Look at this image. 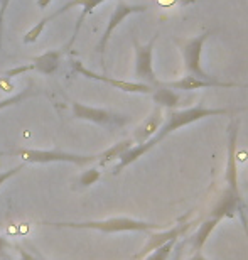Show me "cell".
Instances as JSON below:
<instances>
[{"label":"cell","instance_id":"cell-1","mask_svg":"<svg viewBox=\"0 0 248 260\" xmlns=\"http://www.w3.org/2000/svg\"><path fill=\"white\" fill-rule=\"evenodd\" d=\"M241 110H245V108H208L204 105L189 107V108H184V110H169V115L165 117L162 127L157 130V134L144 144H133L132 147L118 159V164L115 166V169H113V174H120L122 171L128 168L130 164L137 162V160L144 157L149 150H152L157 144H161L167 135L175 132V130L184 128L186 125H191V123L203 120V118L218 117V115H233V113H238Z\"/></svg>","mask_w":248,"mask_h":260},{"label":"cell","instance_id":"cell-2","mask_svg":"<svg viewBox=\"0 0 248 260\" xmlns=\"http://www.w3.org/2000/svg\"><path fill=\"white\" fill-rule=\"evenodd\" d=\"M238 128L240 122L231 118L228 123V147H226V166H225V189L216 200L209 211V216L225 220V218H235L236 213L241 210V193H240V179H238Z\"/></svg>","mask_w":248,"mask_h":260},{"label":"cell","instance_id":"cell-3","mask_svg":"<svg viewBox=\"0 0 248 260\" xmlns=\"http://www.w3.org/2000/svg\"><path fill=\"white\" fill-rule=\"evenodd\" d=\"M43 225L56 228H75V230H96L101 233H122V232H152L161 230L162 225L144 220H135L128 216H113L107 220L91 221H43Z\"/></svg>","mask_w":248,"mask_h":260},{"label":"cell","instance_id":"cell-4","mask_svg":"<svg viewBox=\"0 0 248 260\" xmlns=\"http://www.w3.org/2000/svg\"><path fill=\"white\" fill-rule=\"evenodd\" d=\"M14 154L22 157L29 164H51V162H66L73 166H88L98 162V154H75L64 150H43V149H15Z\"/></svg>","mask_w":248,"mask_h":260},{"label":"cell","instance_id":"cell-5","mask_svg":"<svg viewBox=\"0 0 248 260\" xmlns=\"http://www.w3.org/2000/svg\"><path fill=\"white\" fill-rule=\"evenodd\" d=\"M71 112H73V117L78 118V120H86L91 123H96L107 130H117L125 127L128 122H130V117L123 115V113H117L112 110H107V108H98V107H90L85 105V103L80 102H73L71 103Z\"/></svg>","mask_w":248,"mask_h":260},{"label":"cell","instance_id":"cell-6","mask_svg":"<svg viewBox=\"0 0 248 260\" xmlns=\"http://www.w3.org/2000/svg\"><path fill=\"white\" fill-rule=\"evenodd\" d=\"M211 36V30H204L194 38H189L181 43L179 41V48H181V54H183V61H184V68L188 71V75L196 76L199 80H216L215 76L208 75L203 66H201V53H203L204 43L208 41V38Z\"/></svg>","mask_w":248,"mask_h":260},{"label":"cell","instance_id":"cell-7","mask_svg":"<svg viewBox=\"0 0 248 260\" xmlns=\"http://www.w3.org/2000/svg\"><path fill=\"white\" fill-rule=\"evenodd\" d=\"M159 38V34H154L152 39L146 44H140L137 39H133V49H135V78L138 83L157 88L161 81L157 80L154 71V44Z\"/></svg>","mask_w":248,"mask_h":260},{"label":"cell","instance_id":"cell-8","mask_svg":"<svg viewBox=\"0 0 248 260\" xmlns=\"http://www.w3.org/2000/svg\"><path fill=\"white\" fill-rule=\"evenodd\" d=\"M71 70H73V73H76V75H80L83 78L107 83V85H110L113 88H117V90L125 91V93H137V95H151V93L154 91V88L146 85V83L125 81V80H117V78H110V76H107V75H96L95 71L88 70V68L83 64L81 61H76V59L71 61Z\"/></svg>","mask_w":248,"mask_h":260},{"label":"cell","instance_id":"cell-9","mask_svg":"<svg viewBox=\"0 0 248 260\" xmlns=\"http://www.w3.org/2000/svg\"><path fill=\"white\" fill-rule=\"evenodd\" d=\"M142 12H147V5H133V4H127L123 2V0H118L115 9H113V12L110 15V19H108V24H107V29L105 32H103V36L100 38V41H98L96 44V53L100 54L101 58V66L105 68V63H103V58H105V49H107V44L108 41H110L113 30H115L118 25H120L123 20H125L128 15L132 14H142Z\"/></svg>","mask_w":248,"mask_h":260},{"label":"cell","instance_id":"cell-10","mask_svg":"<svg viewBox=\"0 0 248 260\" xmlns=\"http://www.w3.org/2000/svg\"><path fill=\"white\" fill-rule=\"evenodd\" d=\"M61 56H63V51L59 49H49L46 53L36 56V58L30 59V63L22 64L19 68H14V70H9L5 73L7 78H14V76H20L27 71H38L44 76H53L59 68V61Z\"/></svg>","mask_w":248,"mask_h":260},{"label":"cell","instance_id":"cell-11","mask_svg":"<svg viewBox=\"0 0 248 260\" xmlns=\"http://www.w3.org/2000/svg\"><path fill=\"white\" fill-rule=\"evenodd\" d=\"M189 228H191V223H188V221H184V220H183L181 223H178V225L170 226L169 230H164V232L152 230L151 233H149L146 245L142 247V250H140V252L133 255V258H135V260H140V258H144V257H147L151 252L156 250V248L165 245L167 242H170V240H179L181 235H184V233L188 232Z\"/></svg>","mask_w":248,"mask_h":260},{"label":"cell","instance_id":"cell-12","mask_svg":"<svg viewBox=\"0 0 248 260\" xmlns=\"http://www.w3.org/2000/svg\"><path fill=\"white\" fill-rule=\"evenodd\" d=\"M165 86L172 88V90H181V91H196V90H204V88H248V85L243 83H235V81H220V80H199L196 76L186 75L181 76L179 80L164 83Z\"/></svg>","mask_w":248,"mask_h":260},{"label":"cell","instance_id":"cell-13","mask_svg":"<svg viewBox=\"0 0 248 260\" xmlns=\"http://www.w3.org/2000/svg\"><path fill=\"white\" fill-rule=\"evenodd\" d=\"M103 2H107V0H71V2L68 4H64L63 7L58 9L56 12L51 14V19H56V17H59L61 14H64V12H68L69 9H75V7H81V14H80V17L78 20H76V25H75V32H73V38H71V41L68 43V46H66V49H71V46L75 44V41L76 38H78V34H80V29H81V25L83 22H85V19L88 17V15H91L93 12H95V9L98 7V5H101Z\"/></svg>","mask_w":248,"mask_h":260},{"label":"cell","instance_id":"cell-14","mask_svg":"<svg viewBox=\"0 0 248 260\" xmlns=\"http://www.w3.org/2000/svg\"><path fill=\"white\" fill-rule=\"evenodd\" d=\"M164 123V117H162V108L157 107L152 110V113L149 115L146 120H144L140 125L137 127V130L133 132V142L135 144H144L147 142L149 139H152L154 135L157 134V130L162 127Z\"/></svg>","mask_w":248,"mask_h":260},{"label":"cell","instance_id":"cell-15","mask_svg":"<svg viewBox=\"0 0 248 260\" xmlns=\"http://www.w3.org/2000/svg\"><path fill=\"white\" fill-rule=\"evenodd\" d=\"M152 100L157 107L167 108V110H175L181 102V95L172 88L165 86L164 83H161L157 88H154V91L151 93Z\"/></svg>","mask_w":248,"mask_h":260},{"label":"cell","instance_id":"cell-16","mask_svg":"<svg viewBox=\"0 0 248 260\" xmlns=\"http://www.w3.org/2000/svg\"><path fill=\"white\" fill-rule=\"evenodd\" d=\"M220 221H221V220H218V218L208 216L203 223H201L199 228L196 230L194 235L189 238L191 247H193V252H201V250H203V247H204L206 240H208L211 233L215 232V228L220 225Z\"/></svg>","mask_w":248,"mask_h":260},{"label":"cell","instance_id":"cell-17","mask_svg":"<svg viewBox=\"0 0 248 260\" xmlns=\"http://www.w3.org/2000/svg\"><path fill=\"white\" fill-rule=\"evenodd\" d=\"M133 144H135V142H133L132 139H125V140H120V142L113 144L112 147H108L107 150H103V152L98 154V164L107 166V164H110L112 160L120 159Z\"/></svg>","mask_w":248,"mask_h":260},{"label":"cell","instance_id":"cell-18","mask_svg":"<svg viewBox=\"0 0 248 260\" xmlns=\"http://www.w3.org/2000/svg\"><path fill=\"white\" fill-rule=\"evenodd\" d=\"M32 95H36V90L32 88V85L25 86L24 90H20L19 93H15V95L0 100V110H5V108H9V107L19 105V103H22L25 98H29V96H32Z\"/></svg>","mask_w":248,"mask_h":260},{"label":"cell","instance_id":"cell-19","mask_svg":"<svg viewBox=\"0 0 248 260\" xmlns=\"http://www.w3.org/2000/svg\"><path fill=\"white\" fill-rule=\"evenodd\" d=\"M51 20H53V19H51V15H48V17H44V19H41L39 22L34 25V27H30L27 32L24 34V43L25 44H34L36 41H38L41 36H43L46 25H48Z\"/></svg>","mask_w":248,"mask_h":260},{"label":"cell","instance_id":"cell-20","mask_svg":"<svg viewBox=\"0 0 248 260\" xmlns=\"http://www.w3.org/2000/svg\"><path fill=\"white\" fill-rule=\"evenodd\" d=\"M175 243H178V240H170V242H167L165 245L159 247V248H156L154 252L149 253V255H147L146 258H144V260H169L170 253H172L174 247H175Z\"/></svg>","mask_w":248,"mask_h":260},{"label":"cell","instance_id":"cell-21","mask_svg":"<svg viewBox=\"0 0 248 260\" xmlns=\"http://www.w3.org/2000/svg\"><path fill=\"white\" fill-rule=\"evenodd\" d=\"M101 178V173L98 168H90L86 171H83V174L80 176V186L81 188H90Z\"/></svg>","mask_w":248,"mask_h":260},{"label":"cell","instance_id":"cell-22","mask_svg":"<svg viewBox=\"0 0 248 260\" xmlns=\"http://www.w3.org/2000/svg\"><path fill=\"white\" fill-rule=\"evenodd\" d=\"M24 166L25 164H19V166H15V168L12 169H7V171H0V186L5 184L10 178H14V176H17L20 171L24 169Z\"/></svg>","mask_w":248,"mask_h":260},{"label":"cell","instance_id":"cell-23","mask_svg":"<svg viewBox=\"0 0 248 260\" xmlns=\"http://www.w3.org/2000/svg\"><path fill=\"white\" fill-rule=\"evenodd\" d=\"M12 0H0V49H2V38H4V22H5V12Z\"/></svg>","mask_w":248,"mask_h":260},{"label":"cell","instance_id":"cell-24","mask_svg":"<svg viewBox=\"0 0 248 260\" xmlns=\"http://www.w3.org/2000/svg\"><path fill=\"white\" fill-rule=\"evenodd\" d=\"M159 7L169 9V7H178V5H188V4H194L196 0H154Z\"/></svg>","mask_w":248,"mask_h":260},{"label":"cell","instance_id":"cell-25","mask_svg":"<svg viewBox=\"0 0 248 260\" xmlns=\"http://www.w3.org/2000/svg\"><path fill=\"white\" fill-rule=\"evenodd\" d=\"M7 248H14V245L7 240V238H4L2 235H0V258L9 257L7 255Z\"/></svg>","mask_w":248,"mask_h":260},{"label":"cell","instance_id":"cell-26","mask_svg":"<svg viewBox=\"0 0 248 260\" xmlns=\"http://www.w3.org/2000/svg\"><path fill=\"white\" fill-rule=\"evenodd\" d=\"M14 247L17 248L19 253H20V260H44V258H41V257L32 255V253H29L27 250H24L22 247H19V245H14Z\"/></svg>","mask_w":248,"mask_h":260},{"label":"cell","instance_id":"cell-27","mask_svg":"<svg viewBox=\"0 0 248 260\" xmlns=\"http://www.w3.org/2000/svg\"><path fill=\"white\" fill-rule=\"evenodd\" d=\"M188 260H209L203 255V252H193V255H191Z\"/></svg>","mask_w":248,"mask_h":260},{"label":"cell","instance_id":"cell-28","mask_svg":"<svg viewBox=\"0 0 248 260\" xmlns=\"http://www.w3.org/2000/svg\"><path fill=\"white\" fill-rule=\"evenodd\" d=\"M51 2H53V0H38V2H36V5H38L41 10H44Z\"/></svg>","mask_w":248,"mask_h":260},{"label":"cell","instance_id":"cell-29","mask_svg":"<svg viewBox=\"0 0 248 260\" xmlns=\"http://www.w3.org/2000/svg\"><path fill=\"white\" fill-rule=\"evenodd\" d=\"M0 260H12V258H10V257H2Z\"/></svg>","mask_w":248,"mask_h":260}]
</instances>
